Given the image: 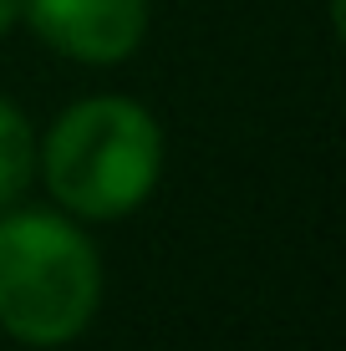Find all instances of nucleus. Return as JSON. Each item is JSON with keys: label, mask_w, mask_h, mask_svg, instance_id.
<instances>
[{"label": "nucleus", "mask_w": 346, "mask_h": 351, "mask_svg": "<svg viewBox=\"0 0 346 351\" xmlns=\"http://www.w3.org/2000/svg\"><path fill=\"white\" fill-rule=\"evenodd\" d=\"M51 199L77 219H127L163 173L158 117L133 97H82L36 143Z\"/></svg>", "instance_id": "1"}, {"label": "nucleus", "mask_w": 346, "mask_h": 351, "mask_svg": "<svg viewBox=\"0 0 346 351\" xmlns=\"http://www.w3.org/2000/svg\"><path fill=\"white\" fill-rule=\"evenodd\" d=\"M36 173V132H31V117L21 112L10 97H0V209L26 193Z\"/></svg>", "instance_id": "4"}, {"label": "nucleus", "mask_w": 346, "mask_h": 351, "mask_svg": "<svg viewBox=\"0 0 346 351\" xmlns=\"http://www.w3.org/2000/svg\"><path fill=\"white\" fill-rule=\"evenodd\" d=\"M16 21H21V0H0V36L16 26Z\"/></svg>", "instance_id": "5"}, {"label": "nucleus", "mask_w": 346, "mask_h": 351, "mask_svg": "<svg viewBox=\"0 0 346 351\" xmlns=\"http://www.w3.org/2000/svg\"><path fill=\"white\" fill-rule=\"evenodd\" d=\"M46 46L82 66H117L148 36V0H21Z\"/></svg>", "instance_id": "3"}, {"label": "nucleus", "mask_w": 346, "mask_h": 351, "mask_svg": "<svg viewBox=\"0 0 346 351\" xmlns=\"http://www.w3.org/2000/svg\"><path fill=\"white\" fill-rule=\"evenodd\" d=\"M102 306V260L71 219L21 209L0 219V331L21 346H66Z\"/></svg>", "instance_id": "2"}]
</instances>
